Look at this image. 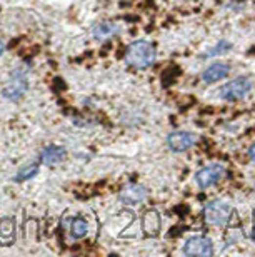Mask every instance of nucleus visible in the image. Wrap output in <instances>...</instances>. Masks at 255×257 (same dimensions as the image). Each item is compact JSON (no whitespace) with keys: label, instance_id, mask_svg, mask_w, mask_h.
Masks as SVG:
<instances>
[{"label":"nucleus","instance_id":"obj_1","mask_svg":"<svg viewBox=\"0 0 255 257\" xmlns=\"http://www.w3.org/2000/svg\"><path fill=\"white\" fill-rule=\"evenodd\" d=\"M155 46L147 40H135L125 50V62L133 69H147L155 62Z\"/></svg>","mask_w":255,"mask_h":257},{"label":"nucleus","instance_id":"obj_2","mask_svg":"<svg viewBox=\"0 0 255 257\" xmlns=\"http://www.w3.org/2000/svg\"><path fill=\"white\" fill-rule=\"evenodd\" d=\"M234 215V209L225 202H210L204 207V219L210 226H225Z\"/></svg>","mask_w":255,"mask_h":257},{"label":"nucleus","instance_id":"obj_3","mask_svg":"<svg viewBox=\"0 0 255 257\" xmlns=\"http://www.w3.org/2000/svg\"><path fill=\"white\" fill-rule=\"evenodd\" d=\"M250 91H252V82L247 77H237L220 89V97L225 100H238L245 97Z\"/></svg>","mask_w":255,"mask_h":257},{"label":"nucleus","instance_id":"obj_4","mask_svg":"<svg viewBox=\"0 0 255 257\" xmlns=\"http://www.w3.org/2000/svg\"><path fill=\"white\" fill-rule=\"evenodd\" d=\"M224 174H225V167L222 164H210L195 174L197 186L200 187V189H207V187L215 186V184L224 177Z\"/></svg>","mask_w":255,"mask_h":257},{"label":"nucleus","instance_id":"obj_5","mask_svg":"<svg viewBox=\"0 0 255 257\" xmlns=\"http://www.w3.org/2000/svg\"><path fill=\"white\" fill-rule=\"evenodd\" d=\"M185 256H200V257H210L213 256V244L212 240L205 235H195L190 237L184 246Z\"/></svg>","mask_w":255,"mask_h":257},{"label":"nucleus","instance_id":"obj_6","mask_svg":"<svg viewBox=\"0 0 255 257\" xmlns=\"http://www.w3.org/2000/svg\"><path fill=\"white\" fill-rule=\"evenodd\" d=\"M28 87V82H27V77H25V70L22 69H17L14 73L10 75V80L9 84L5 85V89L2 91L3 97L7 99H19L25 93Z\"/></svg>","mask_w":255,"mask_h":257},{"label":"nucleus","instance_id":"obj_7","mask_svg":"<svg viewBox=\"0 0 255 257\" xmlns=\"http://www.w3.org/2000/svg\"><path fill=\"white\" fill-rule=\"evenodd\" d=\"M195 142L197 137L192 132H185V130H177V132H172L167 137V145L173 152H184V150L190 149Z\"/></svg>","mask_w":255,"mask_h":257},{"label":"nucleus","instance_id":"obj_8","mask_svg":"<svg viewBox=\"0 0 255 257\" xmlns=\"http://www.w3.org/2000/svg\"><path fill=\"white\" fill-rule=\"evenodd\" d=\"M229 72H230L229 64L215 62V64L210 65V67L205 69L204 73H202V79H204L207 84H213V82H218V80L225 79V77L229 75Z\"/></svg>","mask_w":255,"mask_h":257},{"label":"nucleus","instance_id":"obj_9","mask_svg":"<svg viewBox=\"0 0 255 257\" xmlns=\"http://www.w3.org/2000/svg\"><path fill=\"white\" fill-rule=\"evenodd\" d=\"M160 215L157 210H149L147 214L144 215V219H142V229L147 235H152V237H157L160 232Z\"/></svg>","mask_w":255,"mask_h":257},{"label":"nucleus","instance_id":"obj_10","mask_svg":"<svg viewBox=\"0 0 255 257\" xmlns=\"http://www.w3.org/2000/svg\"><path fill=\"white\" fill-rule=\"evenodd\" d=\"M64 157H65V149L59 145H48L42 152V161L48 165L57 164V162L62 161Z\"/></svg>","mask_w":255,"mask_h":257},{"label":"nucleus","instance_id":"obj_11","mask_svg":"<svg viewBox=\"0 0 255 257\" xmlns=\"http://www.w3.org/2000/svg\"><path fill=\"white\" fill-rule=\"evenodd\" d=\"M145 199V189L142 186H130L122 192V201L127 204H137Z\"/></svg>","mask_w":255,"mask_h":257},{"label":"nucleus","instance_id":"obj_12","mask_svg":"<svg viewBox=\"0 0 255 257\" xmlns=\"http://www.w3.org/2000/svg\"><path fill=\"white\" fill-rule=\"evenodd\" d=\"M117 32V25L112 22H102L99 23V25H95L92 28V35L95 37V39L99 40H105L108 39V37H112L113 34Z\"/></svg>","mask_w":255,"mask_h":257},{"label":"nucleus","instance_id":"obj_13","mask_svg":"<svg viewBox=\"0 0 255 257\" xmlns=\"http://www.w3.org/2000/svg\"><path fill=\"white\" fill-rule=\"evenodd\" d=\"M87 220L82 219V217H75L72 220V227H70V234L74 239H82L85 237V234H87Z\"/></svg>","mask_w":255,"mask_h":257},{"label":"nucleus","instance_id":"obj_14","mask_svg":"<svg viewBox=\"0 0 255 257\" xmlns=\"http://www.w3.org/2000/svg\"><path fill=\"white\" fill-rule=\"evenodd\" d=\"M39 172V165L37 164H34V165H28L25 167V169H22L20 172L17 174V177H15V181L17 182H22V181H27V179H30V177H34L35 174Z\"/></svg>","mask_w":255,"mask_h":257},{"label":"nucleus","instance_id":"obj_15","mask_svg":"<svg viewBox=\"0 0 255 257\" xmlns=\"http://www.w3.org/2000/svg\"><path fill=\"white\" fill-rule=\"evenodd\" d=\"M12 231H14V219L10 217L3 219L2 222H0V235L9 237V235H12Z\"/></svg>","mask_w":255,"mask_h":257},{"label":"nucleus","instance_id":"obj_16","mask_svg":"<svg viewBox=\"0 0 255 257\" xmlns=\"http://www.w3.org/2000/svg\"><path fill=\"white\" fill-rule=\"evenodd\" d=\"M230 48H232V44H229V42H225V40H222V42H218L217 46L209 52V55L222 54V52H227V50H230Z\"/></svg>","mask_w":255,"mask_h":257},{"label":"nucleus","instance_id":"obj_17","mask_svg":"<svg viewBox=\"0 0 255 257\" xmlns=\"http://www.w3.org/2000/svg\"><path fill=\"white\" fill-rule=\"evenodd\" d=\"M249 159L255 164V144L250 145V149H249Z\"/></svg>","mask_w":255,"mask_h":257},{"label":"nucleus","instance_id":"obj_18","mask_svg":"<svg viewBox=\"0 0 255 257\" xmlns=\"http://www.w3.org/2000/svg\"><path fill=\"white\" fill-rule=\"evenodd\" d=\"M3 50H5V44H3L2 40H0V55L3 54Z\"/></svg>","mask_w":255,"mask_h":257},{"label":"nucleus","instance_id":"obj_19","mask_svg":"<svg viewBox=\"0 0 255 257\" xmlns=\"http://www.w3.org/2000/svg\"><path fill=\"white\" fill-rule=\"evenodd\" d=\"M252 239H254V242H255V222H254V227H252Z\"/></svg>","mask_w":255,"mask_h":257}]
</instances>
